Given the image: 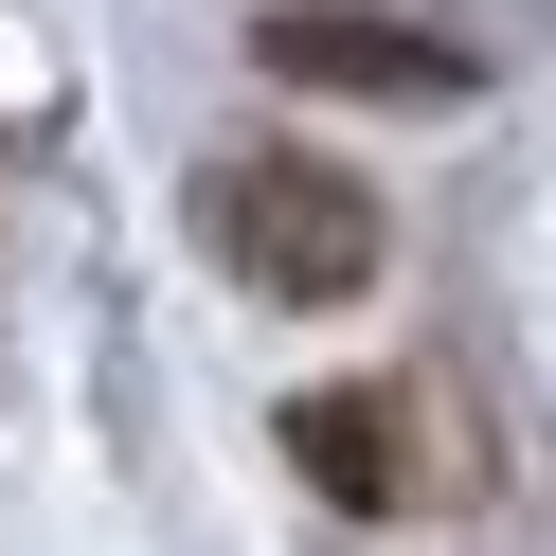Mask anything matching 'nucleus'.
Listing matches in <instances>:
<instances>
[{"label":"nucleus","mask_w":556,"mask_h":556,"mask_svg":"<svg viewBox=\"0 0 556 556\" xmlns=\"http://www.w3.org/2000/svg\"><path fill=\"white\" fill-rule=\"evenodd\" d=\"M198 252H216L252 305H359V288H377V252H395V216H377L359 162L233 126V144L198 162Z\"/></svg>","instance_id":"f257e3e1"},{"label":"nucleus","mask_w":556,"mask_h":556,"mask_svg":"<svg viewBox=\"0 0 556 556\" xmlns=\"http://www.w3.org/2000/svg\"><path fill=\"white\" fill-rule=\"evenodd\" d=\"M269 73H305V90H413V109H448L467 90V54L448 37H395V18H269Z\"/></svg>","instance_id":"7ed1b4c3"},{"label":"nucleus","mask_w":556,"mask_h":556,"mask_svg":"<svg viewBox=\"0 0 556 556\" xmlns=\"http://www.w3.org/2000/svg\"><path fill=\"white\" fill-rule=\"evenodd\" d=\"M288 467L324 484L341 520H431L467 503V413L431 395V377H324V395H288Z\"/></svg>","instance_id":"f03ea898"}]
</instances>
